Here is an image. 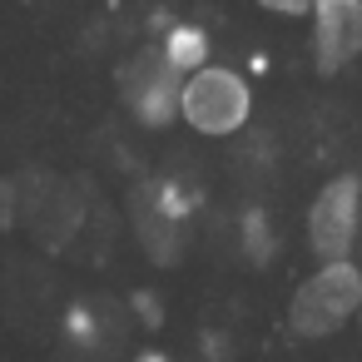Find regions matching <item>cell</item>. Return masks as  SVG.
I'll list each match as a JSON object with an SVG mask.
<instances>
[{"label":"cell","instance_id":"1","mask_svg":"<svg viewBox=\"0 0 362 362\" xmlns=\"http://www.w3.org/2000/svg\"><path fill=\"white\" fill-rule=\"evenodd\" d=\"M253 80L238 65L209 60L179 80V124L204 139H233L253 124Z\"/></svg>","mask_w":362,"mask_h":362},{"label":"cell","instance_id":"2","mask_svg":"<svg viewBox=\"0 0 362 362\" xmlns=\"http://www.w3.org/2000/svg\"><path fill=\"white\" fill-rule=\"evenodd\" d=\"M362 308V268L352 258H327L317 263L288 298V332L303 342L342 332Z\"/></svg>","mask_w":362,"mask_h":362},{"label":"cell","instance_id":"3","mask_svg":"<svg viewBox=\"0 0 362 362\" xmlns=\"http://www.w3.org/2000/svg\"><path fill=\"white\" fill-rule=\"evenodd\" d=\"M199 204H204V194L184 174H164V179L139 184V194H134V233H139V243L149 248L154 263H179L184 228L199 214Z\"/></svg>","mask_w":362,"mask_h":362},{"label":"cell","instance_id":"4","mask_svg":"<svg viewBox=\"0 0 362 362\" xmlns=\"http://www.w3.org/2000/svg\"><path fill=\"white\" fill-rule=\"evenodd\" d=\"M303 238H308L317 263L357 253V243H362V174H332L317 184V194L303 214Z\"/></svg>","mask_w":362,"mask_h":362},{"label":"cell","instance_id":"5","mask_svg":"<svg viewBox=\"0 0 362 362\" xmlns=\"http://www.w3.org/2000/svg\"><path fill=\"white\" fill-rule=\"evenodd\" d=\"M308 50L322 80L362 60V0H308Z\"/></svg>","mask_w":362,"mask_h":362},{"label":"cell","instance_id":"6","mask_svg":"<svg viewBox=\"0 0 362 362\" xmlns=\"http://www.w3.org/2000/svg\"><path fill=\"white\" fill-rule=\"evenodd\" d=\"M119 100L144 129L179 124V75L159 60V50H139L119 70Z\"/></svg>","mask_w":362,"mask_h":362},{"label":"cell","instance_id":"7","mask_svg":"<svg viewBox=\"0 0 362 362\" xmlns=\"http://www.w3.org/2000/svg\"><path fill=\"white\" fill-rule=\"evenodd\" d=\"M154 50H159V60L184 80V75H194L199 65L214 60V35H209V25H199V21H169V25L159 30Z\"/></svg>","mask_w":362,"mask_h":362},{"label":"cell","instance_id":"8","mask_svg":"<svg viewBox=\"0 0 362 362\" xmlns=\"http://www.w3.org/2000/svg\"><path fill=\"white\" fill-rule=\"evenodd\" d=\"M238 248H243V258L253 268H268L278 258V223H273V214L263 204H248L238 214Z\"/></svg>","mask_w":362,"mask_h":362},{"label":"cell","instance_id":"9","mask_svg":"<svg viewBox=\"0 0 362 362\" xmlns=\"http://www.w3.org/2000/svg\"><path fill=\"white\" fill-rule=\"evenodd\" d=\"M65 337L75 347H100V313L90 303H70L65 308Z\"/></svg>","mask_w":362,"mask_h":362},{"label":"cell","instance_id":"10","mask_svg":"<svg viewBox=\"0 0 362 362\" xmlns=\"http://www.w3.org/2000/svg\"><path fill=\"white\" fill-rule=\"evenodd\" d=\"M129 317H134L144 332H159L169 313H164V303H159V293H154V288H134V293H129Z\"/></svg>","mask_w":362,"mask_h":362},{"label":"cell","instance_id":"11","mask_svg":"<svg viewBox=\"0 0 362 362\" xmlns=\"http://www.w3.org/2000/svg\"><path fill=\"white\" fill-rule=\"evenodd\" d=\"M228 357H233V337L223 327H209L199 337V362H228Z\"/></svg>","mask_w":362,"mask_h":362},{"label":"cell","instance_id":"12","mask_svg":"<svg viewBox=\"0 0 362 362\" xmlns=\"http://www.w3.org/2000/svg\"><path fill=\"white\" fill-rule=\"evenodd\" d=\"M263 16H278V21H303L308 16V0H253Z\"/></svg>","mask_w":362,"mask_h":362},{"label":"cell","instance_id":"13","mask_svg":"<svg viewBox=\"0 0 362 362\" xmlns=\"http://www.w3.org/2000/svg\"><path fill=\"white\" fill-rule=\"evenodd\" d=\"M268 70H273V60L258 50V55H248V70H243V75H248V80H258V75H268Z\"/></svg>","mask_w":362,"mask_h":362},{"label":"cell","instance_id":"14","mask_svg":"<svg viewBox=\"0 0 362 362\" xmlns=\"http://www.w3.org/2000/svg\"><path fill=\"white\" fill-rule=\"evenodd\" d=\"M129 362H174V357H169L164 347H144V352H134Z\"/></svg>","mask_w":362,"mask_h":362},{"label":"cell","instance_id":"15","mask_svg":"<svg viewBox=\"0 0 362 362\" xmlns=\"http://www.w3.org/2000/svg\"><path fill=\"white\" fill-rule=\"evenodd\" d=\"M357 327H362V308H357Z\"/></svg>","mask_w":362,"mask_h":362}]
</instances>
